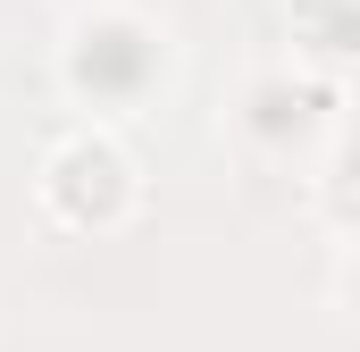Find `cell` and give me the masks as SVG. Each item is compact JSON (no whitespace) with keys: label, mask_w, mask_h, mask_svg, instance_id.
I'll use <instances>...</instances> for the list:
<instances>
[{"label":"cell","mask_w":360,"mask_h":352,"mask_svg":"<svg viewBox=\"0 0 360 352\" xmlns=\"http://www.w3.org/2000/svg\"><path fill=\"white\" fill-rule=\"evenodd\" d=\"M59 76H68L76 101L126 118V101H143V92L168 76V34H151L134 8H84V17L68 25Z\"/></svg>","instance_id":"obj_1"},{"label":"cell","mask_w":360,"mask_h":352,"mask_svg":"<svg viewBox=\"0 0 360 352\" xmlns=\"http://www.w3.org/2000/svg\"><path fill=\"white\" fill-rule=\"evenodd\" d=\"M42 210L68 218V227H109L134 210V160L109 143V134H68L51 160H42Z\"/></svg>","instance_id":"obj_2"}]
</instances>
